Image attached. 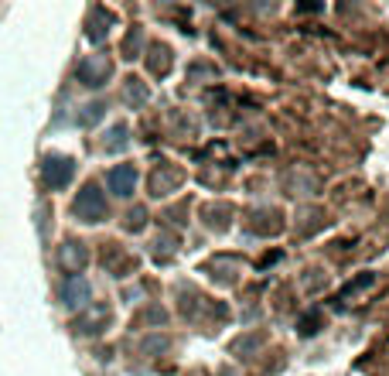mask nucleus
<instances>
[{
	"label": "nucleus",
	"mask_w": 389,
	"mask_h": 376,
	"mask_svg": "<svg viewBox=\"0 0 389 376\" xmlns=\"http://www.w3.org/2000/svg\"><path fill=\"white\" fill-rule=\"evenodd\" d=\"M58 260H62V267L69 270V274H78L82 267H85V260H89V253L82 243H65L62 250H58Z\"/></svg>",
	"instance_id": "423d86ee"
},
{
	"label": "nucleus",
	"mask_w": 389,
	"mask_h": 376,
	"mask_svg": "<svg viewBox=\"0 0 389 376\" xmlns=\"http://www.w3.org/2000/svg\"><path fill=\"white\" fill-rule=\"evenodd\" d=\"M78 79L85 85H103L110 79V62L103 58V55H89V58H82L78 62Z\"/></svg>",
	"instance_id": "20e7f679"
},
{
	"label": "nucleus",
	"mask_w": 389,
	"mask_h": 376,
	"mask_svg": "<svg viewBox=\"0 0 389 376\" xmlns=\"http://www.w3.org/2000/svg\"><path fill=\"white\" fill-rule=\"evenodd\" d=\"M110 192L119 195V199H126V195H133V188H137V167L133 165H117L110 171Z\"/></svg>",
	"instance_id": "39448f33"
},
{
	"label": "nucleus",
	"mask_w": 389,
	"mask_h": 376,
	"mask_svg": "<svg viewBox=\"0 0 389 376\" xmlns=\"http://www.w3.org/2000/svg\"><path fill=\"white\" fill-rule=\"evenodd\" d=\"M89 281L82 277V274H69L65 277V284H62V301H65V308H85L89 304Z\"/></svg>",
	"instance_id": "7ed1b4c3"
},
{
	"label": "nucleus",
	"mask_w": 389,
	"mask_h": 376,
	"mask_svg": "<svg viewBox=\"0 0 389 376\" xmlns=\"http://www.w3.org/2000/svg\"><path fill=\"white\" fill-rule=\"evenodd\" d=\"M123 144H126V126H113V130H110V140H106V147H110V151H119Z\"/></svg>",
	"instance_id": "6e6552de"
},
{
	"label": "nucleus",
	"mask_w": 389,
	"mask_h": 376,
	"mask_svg": "<svg viewBox=\"0 0 389 376\" xmlns=\"http://www.w3.org/2000/svg\"><path fill=\"white\" fill-rule=\"evenodd\" d=\"M99 113H103V103H92V106H85V113H82V124H92V120H99Z\"/></svg>",
	"instance_id": "9d476101"
},
{
	"label": "nucleus",
	"mask_w": 389,
	"mask_h": 376,
	"mask_svg": "<svg viewBox=\"0 0 389 376\" xmlns=\"http://www.w3.org/2000/svg\"><path fill=\"white\" fill-rule=\"evenodd\" d=\"M82 222H99L106 215V195L99 192V185H85L82 192L76 195V206H72Z\"/></svg>",
	"instance_id": "f257e3e1"
},
{
	"label": "nucleus",
	"mask_w": 389,
	"mask_h": 376,
	"mask_svg": "<svg viewBox=\"0 0 389 376\" xmlns=\"http://www.w3.org/2000/svg\"><path fill=\"white\" fill-rule=\"evenodd\" d=\"M72 171H76V165H72V158H62V154H51V158H44V165H41V174H44V185L48 188H65L69 181H72Z\"/></svg>",
	"instance_id": "f03ea898"
},
{
	"label": "nucleus",
	"mask_w": 389,
	"mask_h": 376,
	"mask_svg": "<svg viewBox=\"0 0 389 376\" xmlns=\"http://www.w3.org/2000/svg\"><path fill=\"white\" fill-rule=\"evenodd\" d=\"M126 99H137V103H144V99H147L144 85L137 83V79H130V85H126Z\"/></svg>",
	"instance_id": "1a4fd4ad"
},
{
	"label": "nucleus",
	"mask_w": 389,
	"mask_h": 376,
	"mask_svg": "<svg viewBox=\"0 0 389 376\" xmlns=\"http://www.w3.org/2000/svg\"><path fill=\"white\" fill-rule=\"evenodd\" d=\"M103 17H110V14H103V10H96V14L89 17V31H85V35H89V42H99V38L106 35V28H103Z\"/></svg>",
	"instance_id": "0eeeda50"
}]
</instances>
